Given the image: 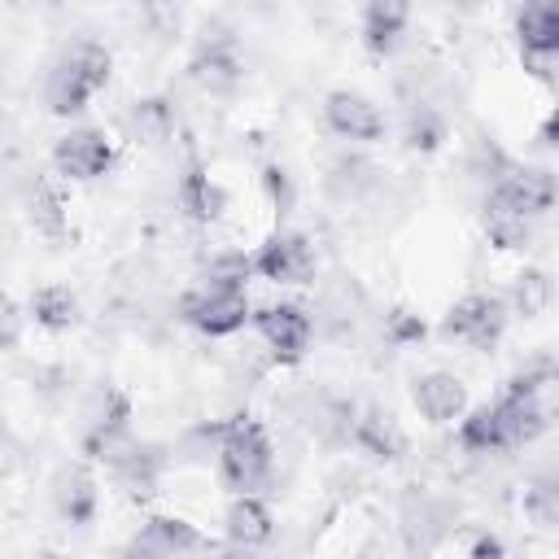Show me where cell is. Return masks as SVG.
<instances>
[{
    "mask_svg": "<svg viewBox=\"0 0 559 559\" xmlns=\"http://www.w3.org/2000/svg\"><path fill=\"white\" fill-rule=\"evenodd\" d=\"M214 467H218V485L227 493H262L266 480L275 476V445H271L266 424L249 411L227 415L218 428Z\"/></svg>",
    "mask_w": 559,
    "mask_h": 559,
    "instance_id": "6da1fadb",
    "label": "cell"
},
{
    "mask_svg": "<svg viewBox=\"0 0 559 559\" xmlns=\"http://www.w3.org/2000/svg\"><path fill=\"white\" fill-rule=\"evenodd\" d=\"M507 323H511V310L498 293H463L437 323V336L450 341V345H467L476 354H489L498 349V341L507 336Z\"/></svg>",
    "mask_w": 559,
    "mask_h": 559,
    "instance_id": "7a4b0ae2",
    "label": "cell"
},
{
    "mask_svg": "<svg viewBox=\"0 0 559 559\" xmlns=\"http://www.w3.org/2000/svg\"><path fill=\"white\" fill-rule=\"evenodd\" d=\"M183 74L205 96H236L245 87V52H240V39L227 26H205V35L197 39V48L188 52Z\"/></svg>",
    "mask_w": 559,
    "mask_h": 559,
    "instance_id": "3957f363",
    "label": "cell"
},
{
    "mask_svg": "<svg viewBox=\"0 0 559 559\" xmlns=\"http://www.w3.org/2000/svg\"><path fill=\"white\" fill-rule=\"evenodd\" d=\"M179 319L188 328H197L201 336H231L249 323L253 314V301H249V288H231V284H214V280H201L197 288H188L179 297Z\"/></svg>",
    "mask_w": 559,
    "mask_h": 559,
    "instance_id": "277c9868",
    "label": "cell"
},
{
    "mask_svg": "<svg viewBox=\"0 0 559 559\" xmlns=\"http://www.w3.org/2000/svg\"><path fill=\"white\" fill-rule=\"evenodd\" d=\"M131 397L118 389V384H105L92 393V402L83 406V424H79V454L100 467L114 445H122L131 437Z\"/></svg>",
    "mask_w": 559,
    "mask_h": 559,
    "instance_id": "5b68a950",
    "label": "cell"
},
{
    "mask_svg": "<svg viewBox=\"0 0 559 559\" xmlns=\"http://www.w3.org/2000/svg\"><path fill=\"white\" fill-rule=\"evenodd\" d=\"M249 262H253V275L258 280H266V284H314V275H319V253H314V245H310V236L306 231H293V227H275L253 253H249Z\"/></svg>",
    "mask_w": 559,
    "mask_h": 559,
    "instance_id": "8992f818",
    "label": "cell"
},
{
    "mask_svg": "<svg viewBox=\"0 0 559 559\" xmlns=\"http://www.w3.org/2000/svg\"><path fill=\"white\" fill-rule=\"evenodd\" d=\"M166 445H157V441H144V437H127L122 445H114V454L100 463L105 467V476L114 480V489L122 493V498H131V502H148L153 493H157V485H162V476H166Z\"/></svg>",
    "mask_w": 559,
    "mask_h": 559,
    "instance_id": "52a82bcc",
    "label": "cell"
},
{
    "mask_svg": "<svg viewBox=\"0 0 559 559\" xmlns=\"http://www.w3.org/2000/svg\"><path fill=\"white\" fill-rule=\"evenodd\" d=\"M323 127L345 144H380L389 135V114L358 87H332L323 96Z\"/></svg>",
    "mask_w": 559,
    "mask_h": 559,
    "instance_id": "ba28073f",
    "label": "cell"
},
{
    "mask_svg": "<svg viewBox=\"0 0 559 559\" xmlns=\"http://www.w3.org/2000/svg\"><path fill=\"white\" fill-rule=\"evenodd\" d=\"M249 323L258 328L262 345L271 349V358H275L280 367L301 362L306 349H310V341H314V319H310L306 306H297V301H271V306H258V310L249 314Z\"/></svg>",
    "mask_w": 559,
    "mask_h": 559,
    "instance_id": "9c48e42d",
    "label": "cell"
},
{
    "mask_svg": "<svg viewBox=\"0 0 559 559\" xmlns=\"http://www.w3.org/2000/svg\"><path fill=\"white\" fill-rule=\"evenodd\" d=\"M48 502L66 528H92L100 515V480H96L92 463L87 459L61 463L48 480Z\"/></svg>",
    "mask_w": 559,
    "mask_h": 559,
    "instance_id": "30bf717a",
    "label": "cell"
},
{
    "mask_svg": "<svg viewBox=\"0 0 559 559\" xmlns=\"http://www.w3.org/2000/svg\"><path fill=\"white\" fill-rule=\"evenodd\" d=\"M114 162H118V148L100 127H70L52 144V170L70 183H92V179L109 175Z\"/></svg>",
    "mask_w": 559,
    "mask_h": 559,
    "instance_id": "8fae6325",
    "label": "cell"
},
{
    "mask_svg": "<svg viewBox=\"0 0 559 559\" xmlns=\"http://www.w3.org/2000/svg\"><path fill=\"white\" fill-rule=\"evenodd\" d=\"M485 205H502V210H515L524 218H546L555 205V175L546 166L511 162L498 179L485 183Z\"/></svg>",
    "mask_w": 559,
    "mask_h": 559,
    "instance_id": "7c38bea8",
    "label": "cell"
},
{
    "mask_svg": "<svg viewBox=\"0 0 559 559\" xmlns=\"http://www.w3.org/2000/svg\"><path fill=\"white\" fill-rule=\"evenodd\" d=\"M354 454H362L367 463L376 467H389V463H402L406 459V432L402 424L393 419V411L376 406V402H362L354 411V424H349V441H345Z\"/></svg>",
    "mask_w": 559,
    "mask_h": 559,
    "instance_id": "4fadbf2b",
    "label": "cell"
},
{
    "mask_svg": "<svg viewBox=\"0 0 559 559\" xmlns=\"http://www.w3.org/2000/svg\"><path fill=\"white\" fill-rule=\"evenodd\" d=\"M175 205L183 210L188 223L210 227V223H218L223 210H227V188L210 175V166H205L201 157H188L183 170H179V183H175Z\"/></svg>",
    "mask_w": 559,
    "mask_h": 559,
    "instance_id": "5bb4252c",
    "label": "cell"
},
{
    "mask_svg": "<svg viewBox=\"0 0 559 559\" xmlns=\"http://www.w3.org/2000/svg\"><path fill=\"white\" fill-rule=\"evenodd\" d=\"M411 402L424 424L445 428L467 411V384L454 371H419L411 380Z\"/></svg>",
    "mask_w": 559,
    "mask_h": 559,
    "instance_id": "9a60e30c",
    "label": "cell"
},
{
    "mask_svg": "<svg viewBox=\"0 0 559 559\" xmlns=\"http://www.w3.org/2000/svg\"><path fill=\"white\" fill-rule=\"evenodd\" d=\"M275 511L262 493H231L227 511H223V537L236 550H262L275 542Z\"/></svg>",
    "mask_w": 559,
    "mask_h": 559,
    "instance_id": "2e32d148",
    "label": "cell"
},
{
    "mask_svg": "<svg viewBox=\"0 0 559 559\" xmlns=\"http://www.w3.org/2000/svg\"><path fill=\"white\" fill-rule=\"evenodd\" d=\"M214 542L183 515H148L131 542H127V555H188V550H210Z\"/></svg>",
    "mask_w": 559,
    "mask_h": 559,
    "instance_id": "e0dca14e",
    "label": "cell"
},
{
    "mask_svg": "<svg viewBox=\"0 0 559 559\" xmlns=\"http://www.w3.org/2000/svg\"><path fill=\"white\" fill-rule=\"evenodd\" d=\"M122 127H127V140L140 148H166L179 131V109L166 92H148V96H135L127 105Z\"/></svg>",
    "mask_w": 559,
    "mask_h": 559,
    "instance_id": "ac0fdd59",
    "label": "cell"
},
{
    "mask_svg": "<svg viewBox=\"0 0 559 559\" xmlns=\"http://www.w3.org/2000/svg\"><path fill=\"white\" fill-rule=\"evenodd\" d=\"M411 22V0H362V48L371 57H393Z\"/></svg>",
    "mask_w": 559,
    "mask_h": 559,
    "instance_id": "d6986e66",
    "label": "cell"
},
{
    "mask_svg": "<svg viewBox=\"0 0 559 559\" xmlns=\"http://www.w3.org/2000/svg\"><path fill=\"white\" fill-rule=\"evenodd\" d=\"M26 319L52 336L61 332H74L79 319H83V306H79V293L70 284H44L26 297Z\"/></svg>",
    "mask_w": 559,
    "mask_h": 559,
    "instance_id": "ffe728a7",
    "label": "cell"
},
{
    "mask_svg": "<svg viewBox=\"0 0 559 559\" xmlns=\"http://www.w3.org/2000/svg\"><path fill=\"white\" fill-rule=\"evenodd\" d=\"M376 183H380V170H376V162H367L362 153H336V157L328 162V175H323V192H328L332 201H341V205L362 201Z\"/></svg>",
    "mask_w": 559,
    "mask_h": 559,
    "instance_id": "44dd1931",
    "label": "cell"
},
{
    "mask_svg": "<svg viewBox=\"0 0 559 559\" xmlns=\"http://www.w3.org/2000/svg\"><path fill=\"white\" fill-rule=\"evenodd\" d=\"M515 44H520V57H559V9H555V0L550 4H520Z\"/></svg>",
    "mask_w": 559,
    "mask_h": 559,
    "instance_id": "7402d4cb",
    "label": "cell"
},
{
    "mask_svg": "<svg viewBox=\"0 0 559 559\" xmlns=\"http://www.w3.org/2000/svg\"><path fill=\"white\" fill-rule=\"evenodd\" d=\"M459 445L467 450V454H502V450H511V437H507V424H502V415H498V406L493 402H480V406H467L463 415H459Z\"/></svg>",
    "mask_w": 559,
    "mask_h": 559,
    "instance_id": "603a6c76",
    "label": "cell"
},
{
    "mask_svg": "<svg viewBox=\"0 0 559 559\" xmlns=\"http://www.w3.org/2000/svg\"><path fill=\"white\" fill-rule=\"evenodd\" d=\"M92 87L79 79V70L61 57V61H52V70L44 74V105H48V114H57V118H79L87 105H92Z\"/></svg>",
    "mask_w": 559,
    "mask_h": 559,
    "instance_id": "cb8c5ba5",
    "label": "cell"
},
{
    "mask_svg": "<svg viewBox=\"0 0 559 559\" xmlns=\"http://www.w3.org/2000/svg\"><path fill=\"white\" fill-rule=\"evenodd\" d=\"M26 218L48 240H61L66 236L70 210H66V197H61V188L52 179H31V188H26Z\"/></svg>",
    "mask_w": 559,
    "mask_h": 559,
    "instance_id": "d4e9b609",
    "label": "cell"
},
{
    "mask_svg": "<svg viewBox=\"0 0 559 559\" xmlns=\"http://www.w3.org/2000/svg\"><path fill=\"white\" fill-rule=\"evenodd\" d=\"M550 297H555L550 275H546L542 266H524V271L511 280V293H507L502 301H507L511 314H520V319H537V314L550 310Z\"/></svg>",
    "mask_w": 559,
    "mask_h": 559,
    "instance_id": "484cf974",
    "label": "cell"
},
{
    "mask_svg": "<svg viewBox=\"0 0 559 559\" xmlns=\"http://www.w3.org/2000/svg\"><path fill=\"white\" fill-rule=\"evenodd\" d=\"M131 13H135V31L153 44H175L183 31L179 0H131Z\"/></svg>",
    "mask_w": 559,
    "mask_h": 559,
    "instance_id": "4316f807",
    "label": "cell"
},
{
    "mask_svg": "<svg viewBox=\"0 0 559 559\" xmlns=\"http://www.w3.org/2000/svg\"><path fill=\"white\" fill-rule=\"evenodd\" d=\"M402 140L415 153H437L445 144V118H441V109L428 105V100H411L406 105V118H402Z\"/></svg>",
    "mask_w": 559,
    "mask_h": 559,
    "instance_id": "83f0119b",
    "label": "cell"
},
{
    "mask_svg": "<svg viewBox=\"0 0 559 559\" xmlns=\"http://www.w3.org/2000/svg\"><path fill=\"white\" fill-rule=\"evenodd\" d=\"M480 223H485V240H489L493 249H502V253L524 249V245L533 240V227H537V218H524V214L502 210V205H485Z\"/></svg>",
    "mask_w": 559,
    "mask_h": 559,
    "instance_id": "f1b7e54d",
    "label": "cell"
},
{
    "mask_svg": "<svg viewBox=\"0 0 559 559\" xmlns=\"http://www.w3.org/2000/svg\"><path fill=\"white\" fill-rule=\"evenodd\" d=\"M61 57L79 70V79H83L92 92H105V87H109V79H114V52H109L105 44H96V39H79V44H70Z\"/></svg>",
    "mask_w": 559,
    "mask_h": 559,
    "instance_id": "f546056e",
    "label": "cell"
},
{
    "mask_svg": "<svg viewBox=\"0 0 559 559\" xmlns=\"http://www.w3.org/2000/svg\"><path fill=\"white\" fill-rule=\"evenodd\" d=\"M524 515L537 528H555L559 524V485L550 476H537L524 485Z\"/></svg>",
    "mask_w": 559,
    "mask_h": 559,
    "instance_id": "4dcf8cb0",
    "label": "cell"
},
{
    "mask_svg": "<svg viewBox=\"0 0 559 559\" xmlns=\"http://www.w3.org/2000/svg\"><path fill=\"white\" fill-rule=\"evenodd\" d=\"M424 336H428V323H424V314L415 306H389L384 310V341L389 345L406 349V345H419Z\"/></svg>",
    "mask_w": 559,
    "mask_h": 559,
    "instance_id": "1f68e13d",
    "label": "cell"
},
{
    "mask_svg": "<svg viewBox=\"0 0 559 559\" xmlns=\"http://www.w3.org/2000/svg\"><path fill=\"white\" fill-rule=\"evenodd\" d=\"M258 179H262V192H266V201H271L275 218L284 223V218H288V210L297 205V188H293V175H288L280 162H266Z\"/></svg>",
    "mask_w": 559,
    "mask_h": 559,
    "instance_id": "d6a6232c",
    "label": "cell"
},
{
    "mask_svg": "<svg viewBox=\"0 0 559 559\" xmlns=\"http://www.w3.org/2000/svg\"><path fill=\"white\" fill-rule=\"evenodd\" d=\"M205 280H214V284H231V288H249V280H253V262H249V253H218V258H210Z\"/></svg>",
    "mask_w": 559,
    "mask_h": 559,
    "instance_id": "836d02e7",
    "label": "cell"
},
{
    "mask_svg": "<svg viewBox=\"0 0 559 559\" xmlns=\"http://www.w3.org/2000/svg\"><path fill=\"white\" fill-rule=\"evenodd\" d=\"M22 323H26V310L17 306L13 293L0 288V354L17 349V341H22Z\"/></svg>",
    "mask_w": 559,
    "mask_h": 559,
    "instance_id": "e575fe53",
    "label": "cell"
},
{
    "mask_svg": "<svg viewBox=\"0 0 559 559\" xmlns=\"http://www.w3.org/2000/svg\"><path fill=\"white\" fill-rule=\"evenodd\" d=\"M502 555H507V542L493 533H476L467 542V559H502Z\"/></svg>",
    "mask_w": 559,
    "mask_h": 559,
    "instance_id": "d590c367",
    "label": "cell"
},
{
    "mask_svg": "<svg viewBox=\"0 0 559 559\" xmlns=\"http://www.w3.org/2000/svg\"><path fill=\"white\" fill-rule=\"evenodd\" d=\"M537 140H542V148H555V114L542 122V131H537Z\"/></svg>",
    "mask_w": 559,
    "mask_h": 559,
    "instance_id": "8d00e7d4",
    "label": "cell"
},
{
    "mask_svg": "<svg viewBox=\"0 0 559 559\" xmlns=\"http://www.w3.org/2000/svg\"><path fill=\"white\" fill-rule=\"evenodd\" d=\"M450 4H459V9H472V4H480V0H450Z\"/></svg>",
    "mask_w": 559,
    "mask_h": 559,
    "instance_id": "74e56055",
    "label": "cell"
},
{
    "mask_svg": "<svg viewBox=\"0 0 559 559\" xmlns=\"http://www.w3.org/2000/svg\"><path fill=\"white\" fill-rule=\"evenodd\" d=\"M520 4H550V0H520Z\"/></svg>",
    "mask_w": 559,
    "mask_h": 559,
    "instance_id": "f35d334b",
    "label": "cell"
}]
</instances>
